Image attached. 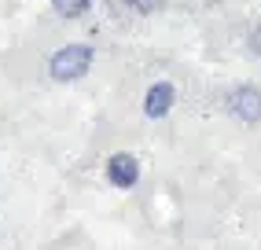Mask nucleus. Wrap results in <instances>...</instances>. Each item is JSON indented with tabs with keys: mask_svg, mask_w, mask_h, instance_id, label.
Instances as JSON below:
<instances>
[{
	"mask_svg": "<svg viewBox=\"0 0 261 250\" xmlns=\"http://www.w3.org/2000/svg\"><path fill=\"white\" fill-rule=\"evenodd\" d=\"M92 59H96V52L89 44H66L48 59V74H51V81H63V85L77 81L92 70Z\"/></svg>",
	"mask_w": 261,
	"mask_h": 250,
	"instance_id": "f257e3e1",
	"label": "nucleus"
},
{
	"mask_svg": "<svg viewBox=\"0 0 261 250\" xmlns=\"http://www.w3.org/2000/svg\"><path fill=\"white\" fill-rule=\"evenodd\" d=\"M228 114L239 118V121H247V125L261 121V92L254 85H243V88H236V92H228Z\"/></svg>",
	"mask_w": 261,
	"mask_h": 250,
	"instance_id": "f03ea898",
	"label": "nucleus"
},
{
	"mask_svg": "<svg viewBox=\"0 0 261 250\" xmlns=\"http://www.w3.org/2000/svg\"><path fill=\"white\" fill-rule=\"evenodd\" d=\"M107 181H111L114 188H121V191L136 188V181H140V162H136L133 155H125V151L111 155V162H107Z\"/></svg>",
	"mask_w": 261,
	"mask_h": 250,
	"instance_id": "7ed1b4c3",
	"label": "nucleus"
},
{
	"mask_svg": "<svg viewBox=\"0 0 261 250\" xmlns=\"http://www.w3.org/2000/svg\"><path fill=\"white\" fill-rule=\"evenodd\" d=\"M173 103H177V88L169 81H154L147 88V96H144V114L147 118H166L173 111Z\"/></svg>",
	"mask_w": 261,
	"mask_h": 250,
	"instance_id": "20e7f679",
	"label": "nucleus"
},
{
	"mask_svg": "<svg viewBox=\"0 0 261 250\" xmlns=\"http://www.w3.org/2000/svg\"><path fill=\"white\" fill-rule=\"evenodd\" d=\"M51 8L59 19H81V15H89L92 0H51Z\"/></svg>",
	"mask_w": 261,
	"mask_h": 250,
	"instance_id": "39448f33",
	"label": "nucleus"
},
{
	"mask_svg": "<svg viewBox=\"0 0 261 250\" xmlns=\"http://www.w3.org/2000/svg\"><path fill=\"white\" fill-rule=\"evenodd\" d=\"M125 8L136 11V15H154L166 8V0H125Z\"/></svg>",
	"mask_w": 261,
	"mask_h": 250,
	"instance_id": "423d86ee",
	"label": "nucleus"
},
{
	"mask_svg": "<svg viewBox=\"0 0 261 250\" xmlns=\"http://www.w3.org/2000/svg\"><path fill=\"white\" fill-rule=\"evenodd\" d=\"M250 48H254L257 56H261V30H254V33H250Z\"/></svg>",
	"mask_w": 261,
	"mask_h": 250,
	"instance_id": "0eeeda50",
	"label": "nucleus"
}]
</instances>
